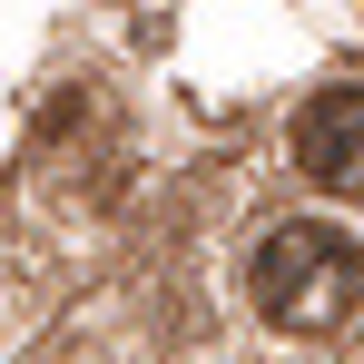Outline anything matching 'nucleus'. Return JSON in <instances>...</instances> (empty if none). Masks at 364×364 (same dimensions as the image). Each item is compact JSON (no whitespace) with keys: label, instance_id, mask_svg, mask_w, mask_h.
I'll list each match as a JSON object with an SVG mask.
<instances>
[{"label":"nucleus","instance_id":"f257e3e1","mask_svg":"<svg viewBox=\"0 0 364 364\" xmlns=\"http://www.w3.org/2000/svg\"><path fill=\"white\" fill-rule=\"evenodd\" d=\"M355 237L345 227H276V237L256 246V305L276 315V325H335V315H355Z\"/></svg>","mask_w":364,"mask_h":364},{"label":"nucleus","instance_id":"f03ea898","mask_svg":"<svg viewBox=\"0 0 364 364\" xmlns=\"http://www.w3.org/2000/svg\"><path fill=\"white\" fill-rule=\"evenodd\" d=\"M296 168L315 187H355V168H364V79L345 69L335 89H315L305 99V119H296Z\"/></svg>","mask_w":364,"mask_h":364}]
</instances>
